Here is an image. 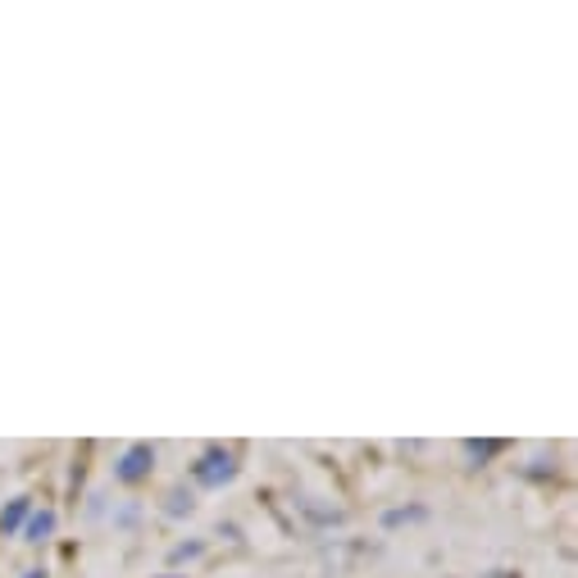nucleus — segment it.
Instances as JSON below:
<instances>
[{
  "label": "nucleus",
  "instance_id": "nucleus-1",
  "mask_svg": "<svg viewBox=\"0 0 578 578\" xmlns=\"http://www.w3.org/2000/svg\"><path fill=\"white\" fill-rule=\"evenodd\" d=\"M192 479H196L200 488H223V483H232V479H237V456L223 451V447H210L206 456L192 465Z\"/></svg>",
  "mask_w": 578,
  "mask_h": 578
},
{
  "label": "nucleus",
  "instance_id": "nucleus-2",
  "mask_svg": "<svg viewBox=\"0 0 578 578\" xmlns=\"http://www.w3.org/2000/svg\"><path fill=\"white\" fill-rule=\"evenodd\" d=\"M151 469H155V447H151V441H132V447L119 456V465H114V479L132 488V483L151 479Z\"/></svg>",
  "mask_w": 578,
  "mask_h": 578
},
{
  "label": "nucleus",
  "instance_id": "nucleus-3",
  "mask_svg": "<svg viewBox=\"0 0 578 578\" xmlns=\"http://www.w3.org/2000/svg\"><path fill=\"white\" fill-rule=\"evenodd\" d=\"M23 533H28V542H46L55 533V510H32L23 520Z\"/></svg>",
  "mask_w": 578,
  "mask_h": 578
},
{
  "label": "nucleus",
  "instance_id": "nucleus-4",
  "mask_svg": "<svg viewBox=\"0 0 578 578\" xmlns=\"http://www.w3.org/2000/svg\"><path fill=\"white\" fill-rule=\"evenodd\" d=\"M32 515V505H28V497H19V501H10L6 510H0V528H6V533H14L23 520Z\"/></svg>",
  "mask_w": 578,
  "mask_h": 578
},
{
  "label": "nucleus",
  "instance_id": "nucleus-5",
  "mask_svg": "<svg viewBox=\"0 0 578 578\" xmlns=\"http://www.w3.org/2000/svg\"><path fill=\"white\" fill-rule=\"evenodd\" d=\"M501 447H505V441H497V437H488V441L473 437V441H469V456H473V460H492Z\"/></svg>",
  "mask_w": 578,
  "mask_h": 578
},
{
  "label": "nucleus",
  "instance_id": "nucleus-6",
  "mask_svg": "<svg viewBox=\"0 0 578 578\" xmlns=\"http://www.w3.org/2000/svg\"><path fill=\"white\" fill-rule=\"evenodd\" d=\"M405 520H424V510L415 505V510H388V515H383L388 528H396V524H405Z\"/></svg>",
  "mask_w": 578,
  "mask_h": 578
},
{
  "label": "nucleus",
  "instance_id": "nucleus-7",
  "mask_svg": "<svg viewBox=\"0 0 578 578\" xmlns=\"http://www.w3.org/2000/svg\"><path fill=\"white\" fill-rule=\"evenodd\" d=\"M183 510H192V497L174 492V497H168V515H183Z\"/></svg>",
  "mask_w": 578,
  "mask_h": 578
},
{
  "label": "nucleus",
  "instance_id": "nucleus-8",
  "mask_svg": "<svg viewBox=\"0 0 578 578\" xmlns=\"http://www.w3.org/2000/svg\"><path fill=\"white\" fill-rule=\"evenodd\" d=\"M200 552H206V542H187V547L174 552V560H187V556H200Z\"/></svg>",
  "mask_w": 578,
  "mask_h": 578
},
{
  "label": "nucleus",
  "instance_id": "nucleus-9",
  "mask_svg": "<svg viewBox=\"0 0 578 578\" xmlns=\"http://www.w3.org/2000/svg\"><path fill=\"white\" fill-rule=\"evenodd\" d=\"M23 578H46V569H28V574H23Z\"/></svg>",
  "mask_w": 578,
  "mask_h": 578
},
{
  "label": "nucleus",
  "instance_id": "nucleus-10",
  "mask_svg": "<svg viewBox=\"0 0 578 578\" xmlns=\"http://www.w3.org/2000/svg\"><path fill=\"white\" fill-rule=\"evenodd\" d=\"M174 578H187V574H174Z\"/></svg>",
  "mask_w": 578,
  "mask_h": 578
}]
</instances>
